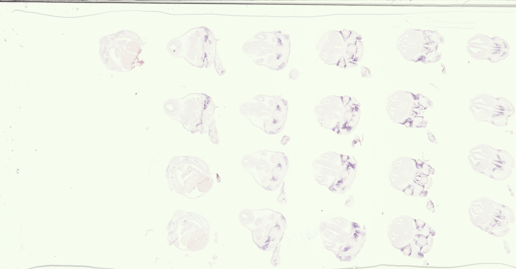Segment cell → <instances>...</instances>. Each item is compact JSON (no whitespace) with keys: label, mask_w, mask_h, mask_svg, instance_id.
I'll return each mask as SVG.
<instances>
[{"label":"cell","mask_w":516,"mask_h":269,"mask_svg":"<svg viewBox=\"0 0 516 269\" xmlns=\"http://www.w3.org/2000/svg\"><path fill=\"white\" fill-rule=\"evenodd\" d=\"M242 49L256 64L280 70L288 61L290 36L281 31L260 32L247 40Z\"/></svg>","instance_id":"cell-1"},{"label":"cell","mask_w":516,"mask_h":269,"mask_svg":"<svg viewBox=\"0 0 516 269\" xmlns=\"http://www.w3.org/2000/svg\"><path fill=\"white\" fill-rule=\"evenodd\" d=\"M314 111L320 126L339 135L351 133L360 118V104L354 98L348 96L324 98Z\"/></svg>","instance_id":"cell-2"},{"label":"cell","mask_w":516,"mask_h":269,"mask_svg":"<svg viewBox=\"0 0 516 269\" xmlns=\"http://www.w3.org/2000/svg\"><path fill=\"white\" fill-rule=\"evenodd\" d=\"M241 114L267 133L275 134L283 128L287 117V101L278 96L259 95L241 103Z\"/></svg>","instance_id":"cell-3"},{"label":"cell","mask_w":516,"mask_h":269,"mask_svg":"<svg viewBox=\"0 0 516 269\" xmlns=\"http://www.w3.org/2000/svg\"><path fill=\"white\" fill-rule=\"evenodd\" d=\"M241 224L252 232L258 247L269 251L281 241L286 228L285 218L270 209H244L239 215Z\"/></svg>","instance_id":"cell-4"},{"label":"cell","mask_w":516,"mask_h":269,"mask_svg":"<svg viewBox=\"0 0 516 269\" xmlns=\"http://www.w3.org/2000/svg\"><path fill=\"white\" fill-rule=\"evenodd\" d=\"M241 164L259 185L269 191L280 186L288 168V160L283 153L267 150L244 156Z\"/></svg>","instance_id":"cell-5"},{"label":"cell","mask_w":516,"mask_h":269,"mask_svg":"<svg viewBox=\"0 0 516 269\" xmlns=\"http://www.w3.org/2000/svg\"><path fill=\"white\" fill-rule=\"evenodd\" d=\"M469 107L476 119L498 126L507 125L514 113L512 105L505 98H495L485 94L471 100Z\"/></svg>","instance_id":"cell-6"},{"label":"cell","mask_w":516,"mask_h":269,"mask_svg":"<svg viewBox=\"0 0 516 269\" xmlns=\"http://www.w3.org/2000/svg\"><path fill=\"white\" fill-rule=\"evenodd\" d=\"M513 166L512 158L507 152L494 149V153L489 160L488 167L483 174L494 179L501 180L510 174V169Z\"/></svg>","instance_id":"cell-7"},{"label":"cell","mask_w":516,"mask_h":269,"mask_svg":"<svg viewBox=\"0 0 516 269\" xmlns=\"http://www.w3.org/2000/svg\"><path fill=\"white\" fill-rule=\"evenodd\" d=\"M494 149L488 145L480 144L470 150L468 158L476 171L483 173L486 171Z\"/></svg>","instance_id":"cell-8"}]
</instances>
